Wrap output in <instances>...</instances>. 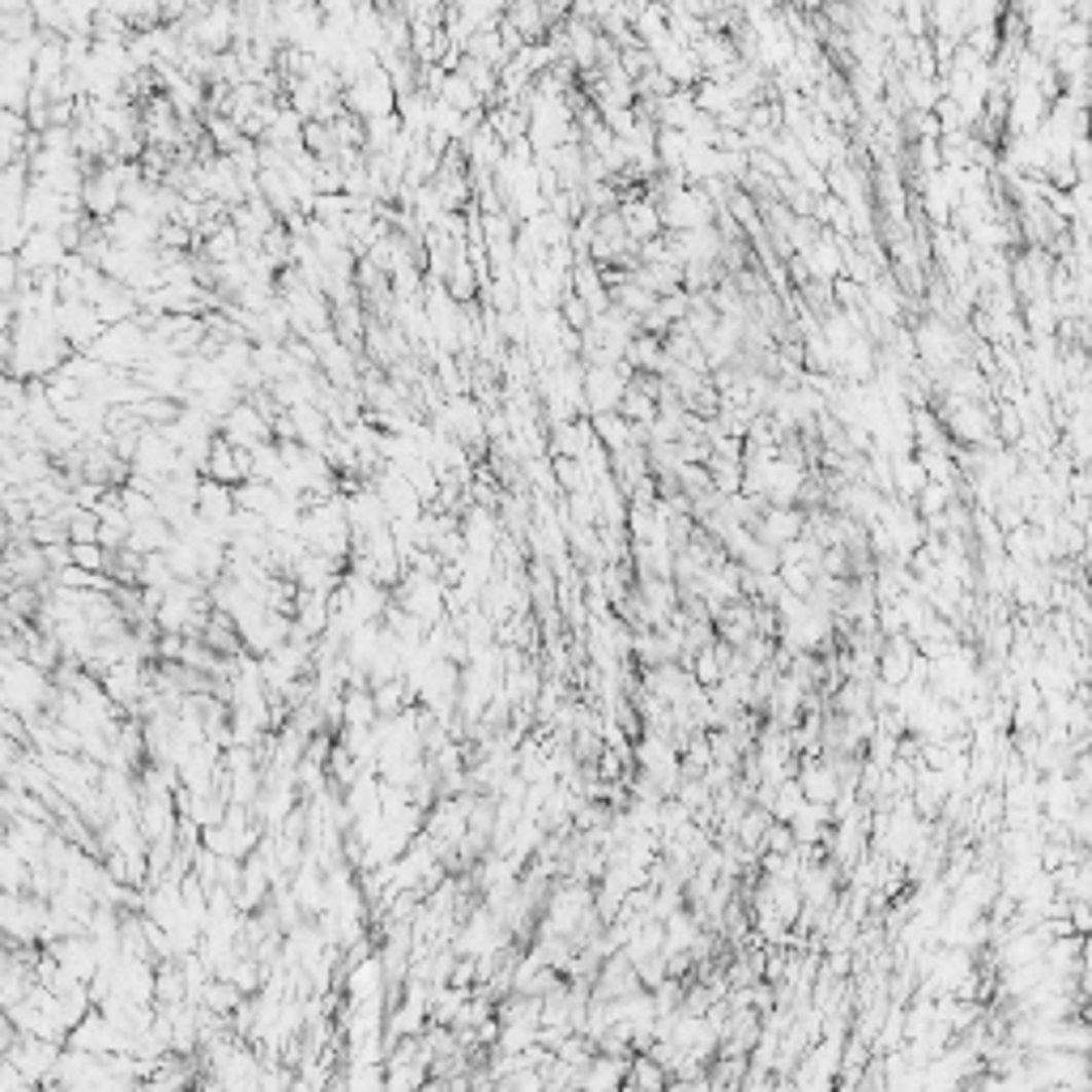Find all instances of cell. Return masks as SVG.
I'll return each mask as SVG.
<instances>
[{
  "mask_svg": "<svg viewBox=\"0 0 1092 1092\" xmlns=\"http://www.w3.org/2000/svg\"><path fill=\"white\" fill-rule=\"evenodd\" d=\"M286 418H291V427H295V444H303L312 452H321L329 444V436H333L329 418L316 410L312 401H303V406H291V410H286Z\"/></svg>",
  "mask_w": 1092,
  "mask_h": 1092,
  "instance_id": "obj_9",
  "label": "cell"
},
{
  "mask_svg": "<svg viewBox=\"0 0 1092 1092\" xmlns=\"http://www.w3.org/2000/svg\"><path fill=\"white\" fill-rule=\"evenodd\" d=\"M231 500H235L240 512H256V516H269L282 504V496L274 492V486L269 482H256V478H244L240 486H231Z\"/></svg>",
  "mask_w": 1092,
  "mask_h": 1092,
  "instance_id": "obj_11",
  "label": "cell"
},
{
  "mask_svg": "<svg viewBox=\"0 0 1092 1092\" xmlns=\"http://www.w3.org/2000/svg\"><path fill=\"white\" fill-rule=\"evenodd\" d=\"M13 316H17V312H13V299H0V333H9V329H13Z\"/></svg>",
  "mask_w": 1092,
  "mask_h": 1092,
  "instance_id": "obj_18",
  "label": "cell"
},
{
  "mask_svg": "<svg viewBox=\"0 0 1092 1092\" xmlns=\"http://www.w3.org/2000/svg\"><path fill=\"white\" fill-rule=\"evenodd\" d=\"M69 542H99V516L95 508H69Z\"/></svg>",
  "mask_w": 1092,
  "mask_h": 1092,
  "instance_id": "obj_13",
  "label": "cell"
},
{
  "mask_svg": "<svg viewBox=\"0 0 1092 1092\" xmlns=\"http://www.w3.org/2000/svg\"><path fill=\"white\" fill-rule=\"evenodd\" d=\"M218 436H222L226 444H235V448H248V452H252V448H261V444L274 440V423H269L261 410H252L248 401H240V406L218 423Z\"/></svg>",
  "mask_w": 1092,
  "mask_h": 1092,
  "instance_id": "obj_5",
  "label": "cell"
},
{
  "mask_svg": "<svg viewBox=\"0 0 1092 1092\" xmlns=\"http://www.w3.org/2000/svg\"><path fill=\"white\" fill-rule=\"evenodd\" d=\"M897 478H901V492L905 496H917L926 486V470L917 466V457H901V462H897Z\"/></svg>",
  "mask_w": 1092,
  "mask_h": 1092,
  "instance_id": "obj_14",
  "label": "cell"
},
{
  "mask_svg": "<svg viewBox=\"0 0 1092 1092\" xmlns=\"http://www.w3.org/2000/svg\"><path fill=\"white\" fill-rule=\"evenodd\" d=\"M56 333L65 337V347L73 351V355H85L99 341V333H103V321H99V312L90 307V303H81V299H73V303H61L56 307Z\"/></svg>",
  "mask_w": 1092,
  "mask_h": 1092,
  "instance_id": "obj_4",
  "label": "cell"
},
{
  "mask_svg": "<svg viewBox=\"0 0 1092 1092\" xmlns=\"http://www.w3.org/2000/svg\"><path fill=\"white\" fill-rule=\"evenodd\" d=\"M43 559H47V572H51V577H56V572H65V568H69V542L43 546Z\"/></svg>",
  "mask_w": 1092,
  "mask_h": 1092,
  "instance_id": "obj_17",
  "label": "cell"
},
{
  "mask_svg": "<svg viewBox=\"0 0 1092 1092\" xmlns=\"http://www.w3.org/2000/svg\"><path fill=\"white\" fill-rule=\"evenodd\" d=\"M65 256H69V248L61 244L56 231H31L17 248V269L22 274H56L65 265Z\"/></svg>",
  "mask_w": 1092,
  "mask_h": 1092,
  "instance_id": "obj_6",
  "label": "cell"
},
{
  "mask_svg": "<svg viewBox=\"0 0 1092 1092\" xmlns=\"http://www.w3.org/2000/svg\"><path fill=\"white\" fill-rule=\"evenodd\" d=\"M196 516H201V521H210V525H218V530H231V516H235L231 486L201 478V492H196Z\"/></svg>",
  "mask_w": 1092,
  "mask_h": 1092,
  "instance_id": "obj_10",
  "label": "cell"
},
{
  "mask_svg": "<svg viewBox=\"0 0 1092 1092\" xmlns=\"http://www.w3.org/2000/svg\"><path fill=\"white\" fill-rule=\"evenodd\" d=\"M107 551L99 542H69V563L81 572H107Z\"/></svg>",
  "mask_w": 1092,
  "mask_h": 1092,
  "instance_id": "obj_12",
  "label": "cell"
},
{
  "mask_svg": "<svg viewBox=\"0 0 1092 1092\" xmlns=\"http://www.w3.org/2000/svg\"><path fill=\"white\" fill-rule=\"evenodd\" d=\"M65 337L56 333V312L47 316H13L9 329V371L13 380H47L51 371H61L69 363Z\"/></svg>",
  "mask_w": 1092,
  "mask_h": 1092,
  "instance_id": "obj_1",
  "label": "cell"
},
{
  "mask_svg": "<svg viewBox=\"0 0 1092 1092\" xmlns=\"http://www.w3.org/2000/svg\"><path fill=\"white\" fill-rule=\"evenodd\" d=\"M158 226L154 218L146 214H133V210H120L116 218L103 222V235L111 248H158Z\"/></svg>",
  "mask_w": 1092,
  "mask_h": 1092,
  "instance_id": "obj_7",
  "label": "cell"
},
{
  "mask_svg": "<svg viewBox=\"0 0 1092 1092\" xmlns=\"http://www.w3.org/2000/svg\"><path fill=\"white\" fill-rule=\"evenodd\" d=\"M17 282H22V269H17V256H9V252H0V299H13V291H17Z\"/></svg>",
  "mask_w": 1092,
  "mask_h": 1092,
  "instance_id": "obj_16",
  "label": "cell"
},
{
  "mask_svg": "<svg viewBox=\"0 0 1092 1092\" xmlns=\"http://www.w3.org/2000/svg\"><path fill=\"white\" fill-rule=\"evenodd\" d=\"M947 500H952V486H939V482H926L922 492H917V504H922V512L935 516V521H939V512H947Z\"/></svg>",
  "mask_w": 1092,
  "mask_h": 1092,
  "instance_id": "obj_15",
  "label": "cell"
},
{
  "mask_svg": "<svg viewBox=\"0 0 1092 1092\" xmlns=\"http://www.w3.org/2000/svg\"><path fill=\"white\" fill-rule=\"evenodd\" d=\"M85 355H90L95 363H103V367H111V371H137L141 359L150 355V337H146V329H141L137 321L107 325L99 333V341Z\"/></svg>",
  "mask_w": 1092,
  "mask_h": 1092,
  "instance_id": "obj_2",
  "label": "cell"
},
{
  "mask_svg": "<svg viewBox=\"0 0 1092 1092\" xmlns=\"http://www.w3.org/2000/svg\"><path fill=\"white\" fill-rule=\"evenodd\" d=\"M802 530H807V521H802V512L798 508H764L760 516H756V542H764V546H772V551H781L786 542H794V538H802Z\"/></svg>",
  "mask_w": 1092,
  "mask_h": 1092,
  "instance_id": "obj_8",
  "label": "cell"
},
{
  "mask_svg": "<svg viewBox=\"0 0 1092 1092\" xmlns=\"http://www.w3.org/2000/svg\"><path fill=\"white\" fill-rule=\"evenodd\" d=\"M81 210L85 218L95 222H107L120 214V180L111 167H85L81 176Z\"/></svg>",
  "mask_w": 1092,
  "mask_h": 1092,
  "instance_id": "obj_3",
  "label": "cell"
}]
</instances>
